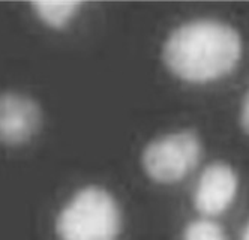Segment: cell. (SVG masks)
<instances>
[{"mask_svg":"<svg viewBox=\"0 0 249 240\" xmlns=\"http://www.w3.org/2000/svg\"><path fill=\"white\" fill-rule=\"evenodd\" d=\"M42 111L33 98L5 92L0 93V143L6 146H21L39 132Z\"/></svg>","mask_w":249,"mask_h":240,"instance_id":"cell-4","label":"cell"},{"mask_svg":"<svg viewBox=\"0 0 249 240\" xmlns=\"http://www.w3.org/2000/svg\"><path fill=\"white\" fill-rule=\"evenodd\" d=\"M239 177L225 162L210 164L201 173L194 194V204L204 218L224 213L237 195Z\"/></svg>","mask_w":249,"mask_h":240,"instance_id":"cell-5","label":"cell"},{"mask_svg":"<svg viewBox=\"0 0 249 240\" xmlns=\"http://www.w3.org/2000/svg\"><path fill=\"white\" fill-rule=\"evenodd\" d=\"M201 153V138L194 131H179L149 143L141 161L152 180L170 185L180 182L197 167Z\"/></svg>","mask_w":249,"mask_h":240,"instance_id":"cell-3","label":"cell"},{"mask_svg":"<svg viewBox=\"0 0 249 240\" xmlns=\"http://www.w3.org/2000/svg\"><path fill=\"white\" fill-rule=\"evenodd\" d=\"M183 240H227V236L216 221L212 218H200L186 225Z\"/></svg>","mask_w":249,"mask_h":240,"instance_id":"cell-7","label":"cell"},{"mask_svg":"<svg viewBox=\"0 0 249 240\" xmlns=\"http://www.w3.org/2000/svg\"><path fill=\"white\" fill-rule=\"evenodd\" d=\"M120 231V207L116 198L101 186L80 189L56 219L60 240H117Z\"/></svg>","mask_w":249,"mask_h":240,"instance_id":"cell-2","label":"cell"},{"mask_svg":"<svg viewBox=\"0 0 249 240\" xmlns=\"http://www.w3.org/2000/svg\"><path fill=\"white\" fill-rule=\"evenodd\" d=\"M242 50L234 27L218 20H194L170 33L162 56L180 80L209 83L231 74L240 62Z\"/></svg>","mask_w":249,"mask_h":240,"instance_id":"cell-1","label":"cell"},{"mask_svg":"<svg viewBox=\"0 0 249 240\" xmlns=\"http://www.w3.org/2000/svg\"><path fill=\"white\" fill-rule=\"evenodd\" d=\"M32 8L38 18L53 29H63L77 17L80 2H33Z\"/></svg>","mask_w":249,"mask_h":240,"instance_id":"cell-6","label":"cell"},{"mask_svg":"<svg viewBox=\"0 0 249 240\" xmlns=\"http://www.w3.org/2000/svg\"><path fill=\"white\" fill-rule=\"evenodd\" d=\"M240 123L242 128L246 134H249V90L246 92L243 104H242V110H240Z\"/></svg>","mask_w":249,"mask_h":240,"instance_id":"cell-8","label":"cell"},{"mask_svg":"<svg viewBox=\"0 0 249 240\" xmlns=\"http://www.w3.org/2000/svg\"><path fill=\"white\" fill-rule=\"evenodd\" d=\"M240 240H249V224L245 227V230H243V234H242V239Z\"/></svg>","mask_w":249,"mask_h":240,"instance_id":"cell-9","label":"cell"}]
</instances>
